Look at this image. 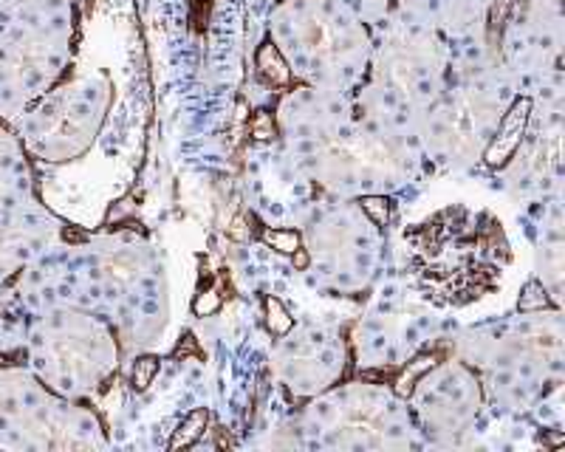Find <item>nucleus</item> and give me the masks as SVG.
<instances>
[{
	"label": "nucleus",
	"mask_w": 565,
	"mask_h": 452,
	"mask_svg": "<svg viewBox=\"0 0 565 452\" xmlns=\"http://www.w3.org/2000/svg\"><path fill=\"white\" fill-rule=\"evenodd\" d=\"M529 113H531V99L529 97L515 99V105L503 116L498 133H494L492 144L486 147V153H483V159H486L489 167H503L515 156V150L520 147V139H523L526 125H529Z\"/></svg>",
	"instance_id": "nucleus-1"
},
{
	"label": "nucleus",
	"mask_w": 565,
	"mask_h": 452,
	"mask_svg": "<svg viewBox=\"0 0 565 452\" xmlns=\"http://www.w3.org/2000/svg\"><path fill=\"white\" fill-rule=\"evenodd\" d=\"M444 359V353L441 351H424V353H418L415 359H410L401 370H387V379H390V385H393V390H396V396H401V399H407L413 390H415V385H418V379H424L438 362Z\"/></svg>",
	"instance_id": "nucleus-2"
},
{
	"label": "nucleus",
	"mask_w": 565,
	"mask_h": 452,
	"mask_svg": "<svg viewBox=\"0 0 565 452\" xmlns=\"http://www.w3.org/2000/svg\"><path fill=\"white\" fill-rule=\"evenodd\" d=\"M257 71H260V77L269 85H289L292 83L289 62L282 59V54H280V48L274 43H263L257 48Z\"/></svg>",
	"instance_id": "nucleus-3"
},
{
	"label": "nucleus",
	"mask_w": 565,
	"mask_h": 452,
	"mask_svg": "<svg viewBox=\"0 0 565 452\" xmlns=\"http://www.w3.org/2000/svg\"><path fill=\"white\" fill-rule=\"evenodd\" d=\"M206 424H209V413H206L203 407H198V410L187 413V418L178 424V430H176V432H173V438H170V449H173V452H178V449L192 446V444H195V441L203 435Z\"/></svg>",
	"instance_id": "nucleus-4"
},
{
	"label": "nucleus",
	"mask_w": 565,
	"mask_h": 452,
	"mask_svg": "<svg viewBox=\"0 0 565 452\" xmlns=\"http://www.w3.org/2000/svg\"><path fill=\"white\" fill-rule=\"evenodd\" d=\"M266 246H271L274 252L280 255H294L297 249H303V235L297 229H269V226H263L260 235H257Z\"/></svg>",
	"instance_id": "nucleus-5"
},
{
	"label": "nucleus",
	"mask_w": 565,
	"mask_h": 452,
	"mask_svg": "<svg viewBox=\"0 0 565 452\" xmlns=\"http://www.w3.org/2000/svg\"><path fill=\"white\" fill-rule=\"evenodd\" d=\"M263 309H266V325H269V331L274 337H286L294 328V317L286 311V306H282L277 297L266 294L263 297Z\"/></svg>",
	"instance_id": "nucleus-6"
},
{
	"label": "nucleus",
	"mask_w": 565,
	"mask_h": 452,
	"mask_svg": "<svg viewBox=\"0 0 565 452\" xmlns=\"http://www.w3.org/2000/svg\"><path fill=\"white\" fill-rule=\"evenodd\" d=\"M159 370H162V359L156 356V353H145V356H138L136 359V365H133V373H130V382H133V390H148L153 382H156V376H159Z\"/></svg>",
	"instance_id": "nucleus-7"
},
{
	"label": "nucleus",
	"mask_w": 565,
	"mask_h": 452,
	"mask_svg": "<svg viewBox=\"0 0 565 452\" xmlns=\"http://www.w3.org/2000/svg\"><path fill=\"white\" fill-rule=\"evenodd\" d=\"M551 297H548V288L537 280H529L520 291V299H517V311L529 314V311H543V309H551Z\"/></svg>",
	"instance_id": "nucleus-8"
},
{
	"label": "nucleus",
	"mask_w": 565,
	"mask_h": 452,
	"mask_svg": "<svg viewBox=\"0 0 565 452\" xmlns=\"http://www.w3.org/2000/svg\"><path fill=\"white\" fill-rule=\"evenodd\" d=\"M221 306H224V294H221L215 285H209V288H203V291L195 294V299H192V314H195V317H212V314L221 311Z\"/></svg>",
	"instance_id": "nucleus-9"
},
{
	"label": "nucleus",
	"mask_w": 565,
	"mask_h": 452,
	"mask_svg": "<svg viewBox=\"0 0 565 452\" xmlns=\"http://www.w3.org/2000/svg\"><path fill=\"white\" fill-rule=\"evenodd\" d=\"M359 206H362V212L376 223V226H387V220H390V198H385V195H365L362 201H359Z\"/></svg>",
	"instance_id": "nucleus-10"
},
{
	"label": "nucleus",
	"mask_w": 565,
	"mask_h": 452,
	"mask_svg": "<svg viewBox=\"0 0 565 452\" xmlns=\"http://www.w3.org/2000/svg\"><path fill=\"white\" fill-rule=\"evenodd\" d=\"M249 133L257 139V141H266V139H271L274 133H277V127H274V119L266 113V111H260V113H255L252 116V122H249Z\"/></svg>",
	"instance_id": "nucleus-11"
},
{
	"label": "nucleus",
	"mask_w": 565,
	"mask_h": 452,
	"mask_svg": "<svg viewBox=\"0 0 565 452\" xmlns=\"http://www.w3.org/2000/svg\"><path fill=\"white\" fill-rule=\"evenodd\" d=\"M173 359H181V362L184 359H203V351H201V345H198V339H195L192 331H184L181 342L173 351Z\"/></svg>",
	"instance_id": "nucleus-12"
},
{
	"label": "nucleus",
	"mask_w": 565,
	"mask_h": 452,
	"mask_svg": "<svg viewBox=\"0 0 565 452\" xmlns=\"http://www.w3.org/2000/svg\"><path fill=\"white\" fill-rule=\"evenodd\" d=\"M227 235H229L232 241H246V238H249V226H246V220H243L241 215L227 226Z\"/></svg>",
	"instance_id": "nucleus-13"
},
{
	"label": "nucleus",
	"mask_w": 565,
	"mask_h": 452,
	"mask_svg": "<svg viewBox=\"0 0 565 452\" xmlns=\"http://www.w3.org/2000/svg\"><path fill=\"white\" fill-rule=\"evenodd\" d=\"M292 260H294V269H306V266H308V255H306V249H297V252L292 255Z\"/></svg>",
	"instance_id": "nucleus-14"
},
{
	"label": "nucleus",
	"mask_w": 565,
	"mask_h": 452,
	"mask_svg": "<svg viewBox=\"0 0 565 452\" xmlns=\"http://www.w3.org/2000/svg\"><path fill=\"white\" fill-rule=\"evenodd\" d=\"M562 444H565V435H562V432H551V435H545V446L557 449V446H562Z\"/></svg>",
	"instance_id": "nucleus-15"
},
{
	"label": "nucleus",
	"mask_w": 565,
	"mask_h": 452,
	"mask_svg": "<svg viewBox=\"0 0 565 452\" xmlns=\"http://www.w3.org/2000/svg\"><path fill=\"white\" fill-rule=\"evenodd\" d=\"M3 365H9V356H6V353H0V367H3Z\"/></svg>",
	"instance_id": "nucleus-16"
}]
</instances>
